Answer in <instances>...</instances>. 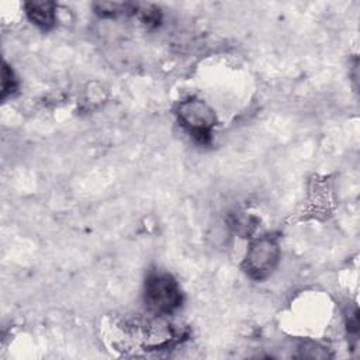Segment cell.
<instances>
[{
  "instance_id": "6da1fadb",
  "label": "cell",
  "mask_w": 360,
  "mask_h": 360,
  "mask_svg": "<svg viewBox=\"0 0 360 360\" xmlns=\"http://www.w3.org/2000/svg\"><path fill=\"white\" fill-rule=\"evenodd\" d=\"M143 300L156 316L173 315L183 304V294L174 277L166 271L149 273L145 280Z\"/></svg>"
},
{
  "instance_id": "7a4b0ae2",
  "label": "cell",
  "mask_w": 360,
  "mask_h": 360,
  "mask_svg": "<svg viewBox=\"0 0 360 360\" xmlns=\"http://www.w3.org/2000/svg\"><path fill=\"white\" fill-rule=\"evenodd\" d=\"M176 115L180 125L195 142L202 145L211 142L217 118L205 101L197 97L181 100L176 107Z\"/></svg>"
},
{
  "instance_id": "3957f363",
  "label": "cell",
  "mask_w": 360,
  "mask_h": 360,
  "mask_svg": "<svg viewBox=\"0 0 360 360\" xmlns=\"http://www.w3.org/2000/svg\"><path fill=\"white\" fill-rule=\"evenodd\" d=\"M278 262L280 248L277 239L274 236L264 235L249 245L242 267L252 280L262 281L276 270Z\"/></svg>"
},
{
  "instance_id": "277c9868",
  "label": "cell",
  "mask_w": 360,
  "mask_h": 360,
  "mask_svg": "<svg viewBox=\"0 0 360 360\" xmlns=\"http://www.w3.org/2000/svg\"><path fill=\"white\" fill-rule=\"evenodd\" d=\"M25 14L28 20L41 30H51L56 22V4L52 1H30L25 3Z\"/></svg>"
},
{
  "instance_id": "5b68a950",
  "label": "cell",
  "mask_w": 360,
  "mask_h": 360,
  "mask_svg": "<svg viewBox=\"0 0 360 360\" xmlns=\"http://www.w3.org/2000/svg\"><path fill=\"white\" fill-rule=\"evenodd\" d=\"M17 79L14 76V72L7 63H3L1 69V100H4L7 96H11L17 90Z\"/></svg>"
}]
</instances>
